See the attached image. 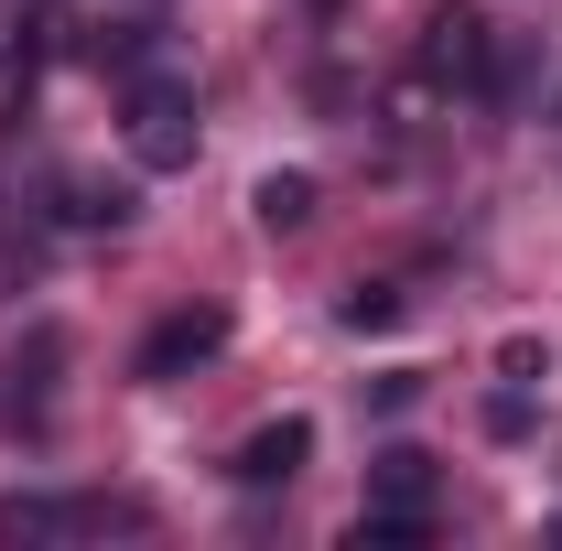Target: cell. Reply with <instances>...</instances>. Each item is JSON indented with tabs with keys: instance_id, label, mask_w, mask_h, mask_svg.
I'll use <instances>...</instances> for the list:
<instances>
[{
	"instance_id": "obj_1",
	"label": "cell",
	"mask_w": 562,
	"mask_h": 551,
	"mask_svg": "<svg viewBox=\"0 0 562 551\" xmlns=\"http://www.w3.org/2000/svg\"><path fill=\"white\" fill-rule=\"evenodd\" d=\"M412 76L443 98V87H487L497 76V22L487 11H465V0H443L432 22H422V44H412Z\"/></svg>"
},
{
	"instance_id": "obj_2",
	"label": "cell",
	"mask_w": 562,
	"mask_h": 551,
	"mask_svg": "<svg viewBox=\"0 0 562 551\" xmlns=\"http://www.w3.org/2000/svg\"><path fill=\"white\" fill-rule=\"evenodd\" d=\"M131 151H140V173H184L195 162V98L173 76H140L131 87Z\"/></svg>"
},
{
	"instance_id": "obj_3",
	"label": "cell",
	"mask_w": 562,
	"mask_h": 551,
	"mask_svg": "<svg viewBox=\"0 0 562 551\" xmlns=\"http://www.w3.org/2000/svg\"><path fill=\"white\" fill-rule=\"evenodd\" d=\"M140 497H0V541H55V530H140Z\"/></svg>"
},
{
	"instance_id": "obj_4",
	"label": "cell",
	"mask_w": 562,
	"mask_h": 551,
	"mask_svg": "<svg viewBox=\"0 0 562 551\" xmlns=\"http://www.w3.org/2000/svg\"><path fill=\"white\" fill-rule=\"evenodd\" d=\"M216 346H227V314H216V303H184V314H162V325L140 336L131 379H151V390H162V379H184V368H206Z\"/></svg>"
},
{
	"instance_id": "obj_5",
	"label": "cell",
	"mask_w": 562,
	"mask_h": 551,
	"mask_svg": "<svg viewBox=\"0 0 562 551\" xmlns=\"http://www.w3.org/2000/svg\"><path fill=\"white\" fill-rule=\"evenodd\" d=\"M303 465H314V421H260V432L227 454V476H238V486H292Z\"/></svg>"
},
{
	"instance_id": "obj_6",
	"label": "cell",
	"mask_w": 562,
	"mask_h": 551,
	"mask_svg": "<svg viewBox=\"0 0 562 551\" xmlns=\"http://www.w3.org/2000/svg\"><path fill=\"white\" fill-rule=\"evenodd\" d=\"M432 454H422V443H390V454H379V465H368V508H379V519H432Z\"/></svg>"
},
{
	"instance_id": "obj_7",
	"label": "cell",
	"mask_w": 562,
	"mask_h": 551,
	"mask_svg": "<svg viewBox=\"0 0 562 551\" xmlns=\"http://www.w3.org/2000/svg\"><path fill=\"white\" fill-rule=\"evenodd\" d=\"M55 216H66V227H131V184L66 173V184H55Z\"/></svg>"
},
{
	"instance_id": "obj_8",
	"label": "cell",
	"mask_w": 562,
	"mask_h": 551,
	"mask_svg": "<svg viewBox=\"0 0 562 551\" xmlns=\"http://www.w3.org/2000/svg\"><path fill=\"white\" fill-rule=\"evenodd\" d=\"M249 206H260L271 238H292V227L314 216V173H260V195H249Z\"/></svg>"
},
{
	"instance_id": "obj_9",
	"label": "cell",
	"mask_w": 562,
	"mask_h": 551,
	"mask_svg": "<svg viewBox=\"0 0 562 551\" xmlns=\"http://www.w3.org/2000/svg\"><path fill=\"white\" fill-rule=\"evenodd\" d=\"M336 325H347V336H390V325H401V292H390V281H357L347 303H336Z\"/></svg>"
},
{
	"instance_id": "obj_10",
	"label": "cell",
	"mask_w": 562,
	"mask_h": 551,
	"mask_svg": "<svg viewBox=\"0 0 562 551\" xmlns=\"http://www.w3.org/2000/svg\"><path fill=\"white\" fill-rule=\"evenodd\" d=\"M432 541V519H379V508H357V530H347V551H422Z\"/></svg>"
},
{
	"instance_id": "obj_11",
	"label": "cell",
	"mask_w": 562,
	"mask_h": 551,
	"mask_svg": "<svg viewBox=\"0 0 562 551\" xmlns=\"http://www.w3.org/2000/svg\"><path fill=\"white\" fill-rule=\"evenodd\" d=\"M497 368L530 390V379H552V346H541V336H508V346H497Z\"/></svg>"
},
{
	"instance_id": "obj_12",
	"label": "cell",
	"mask_w": 562,
	"mask_h": 551,
	"mask_svg": "<svg viewBox=\"0 0 562 551\" xmlns=\"http://www.w3.org/2000/svg\"><path fill=\"white\" fill-rule=\"evenodd\" d=\"M487 432H497V443H519V432H530V401H519V390H497V401H487Z\"/></svg>"
},
{
	"instance_id": "obj_13",
	"label": "cell",
	"mask_w": 562,
	"mask_h": 551,
	"mask_svg": "<svg viewBox=\"0 0 562 551\" xmlns=\"http://www.w3.org/2000/svg\"><path fill=\"white\" fill-rule=\"evenodd\" d=\"M314 11H336V0H314Z\"/></svg>"
}]
</instances>
